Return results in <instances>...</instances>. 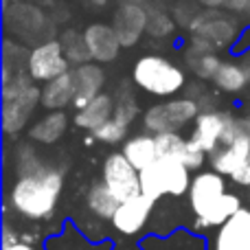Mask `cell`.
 Instances as JSON below:
<instances>
[{
    "label": "cell",
    "instance_id": "4dcf8cb0",
    "mask_svg": "<svg viewBox=\"0 0 250 250\" xmlns=\"http://www.w3.org/2000/svg\"><path fill=\"white\" fill-rule=\"evenodd\" d=\"M230 180H233L235 185H239V187H250V154H248L246 163L242 165V169L230 176Z\"/></svg>",
    "mask_w": 250,
    "mask_h": 250
},
{
    "label": "cell",
    "instance_id": "d4e9b609",
    "mask_svg": "<svg viewBox=\"0 0 250 250\" xmlns=\"http://www.w3.org/2000/svg\"><path fill=\"white\" fill-rule=\"evenodd\" d=\"M239 208H244L239 195L226 193L224 198L220 200V204H217V207L213 208V211L208 213L207 217H204V220L195 222V229H213V226H222L224 222H229L230 217H233L235 213L239 211Z\"/></svg>",
    "mask_w": 250,
    "mask_h": 250
},
{
    "label": "cell",
    "instance_id": "4fadbf2b",
    "mask_svg": "<svg viewBox=\"0 0 250 250\" xmlns=\"http://www.w3.org/2000/svg\"><path fill=\"white\" fill-rule=\"evenodd\" d=\"M73 75V86H75V99H73V108L82 110L90 104L92 99L104 92L105 86V73L99 64H82V66H75L70 70Z\"/></svg>",
    "mask_w": 250,
    "mask_h": 250
},
{
    "label": "cell",
    "instance_id": "8992f818",
    "mask_svg": "<svg viewBox=\"0 0 250 250\" xmlns=\"http://www.w3.org/2000/svg\"><path fill=\"white\" fill-rule=\"evenodd\" d=\"M235 138H237L235 117L226 112H217V110H208L195 119V127L189 141L204 154H215L222 145H229Z\"/></svg>",
    "mask_w": 250,
    "mask_h": 250
},
{
    "label": "cell",
    "instance_id": "d6986e66",
    "mask_svg": "<svg viewBox=\"0 0 250 250\" xmlns=\"http://www.w3.org/2000/svg\"><path fill=\"white\" fill-rule=\"evenodd\" d=\"M66 127H68V117L62 110H48L42 119H38L35 123H31L29 127V136L35 143L42 145H53L64 136Z\"/></svg>",
    "mask_w": 250,
    "mask_h": 250
},
{
    "label": "cell",
    "instance_id": "83f0119b",
    "mask_svg": "<svg viewBox=\"0 0 250 250\" xmlns=\"http://www.w3.org/2000/svg\"><path fill=\"white\" fill-rule=\"evenodd\" d=\"M173 26H176V22L171 20V16L167 11H163V9L149 11V18H147V33L149 35L165 38V35H169L173 31Z\"/></svg>",
    "mask_w": 250,
    "mask_h": 250
},
{
    "label": "cell",
    "instance_id": "603a6c76",
    "mask_svg": "<svg viewBox=\"0 0 250 250\" xmlns=\"http://www.w3.org/2000/svg\"><path fill=\"white\" fill-rule=\"evenodd\" d=\"M187 62H189V68L202 79H213L222 66L215 51H208L195 42H191V48L187 51Z\"/></svg>",
    "mask_w": 250,
    "mask_h": 250
},
{
    "label": "cell",
    "instance_id": "e0dca14e",
    "mask_svg": "<svg viewBox=\"0 0 250 250\" xmlns=\"http://www.w3.org/2000/svg\"><path fill=\"white\" fill-rule=\"evenodd\" d=\"M248 154H250V138L237 136L235 141H230L229 145H222L215 154H211V167H213V171L230 178L235 171L242 169Z\"/></svg>",
    "mask_w": 250,
    "mask_h": 250
},
{
    "label": "cell",
    "instance_id": "9a60e30c",
    "mask_svg": "<svg viewBox=\"0 0 250 250\" xmlns=\"http://www.w3.org/2000/svg\"><path fill=\"white\" fill-rule=\"evenodd\" d=\"M213 250H250V208H239L229 222L217 226Z\"/></svg>",
    "mask_w": 250,
    "mask_h": 250
},
{
    "label": "cell",
    "instance_id": "d6a6232c",
    "mask_svg": "<svg viewBox=\"0 0 250 250\" xmlns=\"http://www.w3.org/2000/svg\"><path fill=\"white\" fill-rule=\"evenodd\" d=\"M119 250H138V248H119Z\"/></svg>",
    "mask_w": 250,
    "mask_h": 250
},
{
    "label": "cell",
    "instance_id": "277c9868",
    "mask_svg": "<svg viewBox=\"0 0 250 250\" xmlns=\"http://www.w3.org/2000/svg\"><path fill=\"white\" fill-rule=\"evenodd\" d=\"M191 180V169L185 163L173 158H158L141 171V191L151 200H160L163 195L180 198L189 193Z\"/></svg>",
    "mask_w": 250,
    "mask_h": 250
},
{
    "label": "cell",
    "instance_id": "6da1fadb",
    "mask_svg": "<svg viewBox=\"0 0 250 250\" xmlns=\"http://www.w3.org/2000/svg\"><path fill=\"white\" fill-rule=\"evenodd\" d=\"M64 189V173L55 167H44L33 173L18 176L9 200L18 215L26 220H46L55 213Z\"/></svg>",
    "mask_w": 250,
    "mask_h": 250
},
{
    "label": "cell",
    "instance_id": "f546056e",
    "mask_svg": "<svg viewBox=\"0 0 250 250\" xmlns=\"http://www.w3.org/2000/svg\"><path fill=\"white\" fill-rule=\"evenodd\" d=\"M198 2L208 9H226L250 18V0H198Z\"/></svg>",
    "mask_w": 250,
    "mask_h": 250
},
{
    "label": "cell",
    "instance_id": "7402d4cb",
    "mask_svg": "<svg viewBox=\"0 0 250 250\" xmlns=\"http://www.w3.org/2000/svg\"><path fill=\"white\" fill-rule=\"evenodd\" d=\"M86 204H88L92 215L101 217V220H112L117 208H119V204H121V200H119L117 195L112 193V189L101 180V182H97V185L90 187V191H88V195H86Z\"/></svg>",
    "mask_w": 250,
    "mask_h": 250
},
{
    "label": "cell",
    "instance_id": "ba28073f",
    "mask_svg": "<svg viewBox=\"0 0 250 250\" xmlns=\"http://www.w3.org/2000/svg\"><path fill=\"white\" fill-rule=\"evenodd\" d=\"M229 193L226 191V180L217 171H202L193 176L189 187V207L195 215V222L204 220L213 208L220 204V200Z\"/></svg>",
    "mask_w": 250,
    "mask_h": 250
},
{
    "label": "cell",
    "instance_id": "2e32d148",
    "mask_svg": "<svg viewBox=\"0 0 250 250\" xmlns=\"http://www.w3.org/2000/svg\"><path fill=\"white\" fill-rule=\"evenodd\" d=\"M147 18L149 13L138 2H123L114 11L112 26L117 29V35L123 46H134L141 40V35L147 31Z\"/></svg>",
    "mask_w": 250,
    "mask_h": 250
},
{
    "label": "cell",
    "instance_id": "1f68e13d",
    "mask_svg": "<svg viewBox=\"0 0 250 250\" xmlns=\"http://www.w3.org/2000/svg\"><path fill=\"white\" fill-rule=\"evenodd\" d=\"M2 250H38V248L18 239V242H11V244H2Z\"/></svg>",
    "mask_w": 250,
    "mask_h": 250
},
{
    "label": "cell",
    "instance_id": "7a4b0ae2",
    "mask_svg": "<svg viewBox=\"0 0 250 250\" xmlns=\"http://www.w3.org/2000/svg\"><path fill=\"white\" fill-rule=\"evenodd\" d=\"M42 101V88L35 86L29 73H11L4 66L2 77V127L7 134H18Z\"/></svg>",
    "mask_w": 250,
    "mask_h": 250
},
{
    "label": "cell",
    "instance_id": "52a82bcc",
    "mask_svg": "<svg viewBox=\"0 0 250 250\" xmlns=\"http://www.w3.org/2000/svg\"><path fill=\"white\" fill-rule=\"evenodd\" d=\"M26 73L35 83H48L62 75L70 73V62L64 55V46L60 40H48L29 51L26 55Z\"/></svg>",
    "mask_w": 250,
    "mask_h": 250
},
{
    "label": "cell",
    "instance_id": "484cf974",
    "mask_svg": "<svg viewBox=\"0 0 250 250\" xmlns=\"http://www.w3.org/2000/svg\"><path fill=\"white\" fill-rule=\"evenodd\" d=\"M60 42H62V46H64V55L68 57L70 64L82 66V64H88V60H92L90 51H88V46H86V40H83V33L66 31Z\"/></svg>",
    "mask_w": 250,
    "mask_h": 250
},
{
    "label": "cell",
    "instance_id": "8fae6325",
    "mask_svg": "<svg viewBox=\"0 0 250 250\" xmlns=\"http://www.w3.org/2000/svg\"><path fill=\"white\" fill-rule=\"evenodd\" d=\"M156 200H151L149 195L138 193L134 198H127L119 204L117 213L110 222H112L114 230L121 235H136L145 229V224L149 222L151 211H154Z\"/></svg>",
    "mask_w": 250,
    "mask_h": 250
},
{
    "label": "cell",
    "instance_id": "4316f807",
    "mask_svg": "<svg viewBox=\"0 0 250 250\" xmlns=\"http://www.w3.org/2000/svg\"><path fill=\"white\" fill-rule=\"evenodd\" d=\"M127 129H129V123L121 121L119 117H112L110 121H105L104 125H101V127H97L95 132H92V136H95L97 141H101V143L117 145V143H121L125 138Z\"/></svg>",
    "mask_w": 250,
    "mask_h": 250
},
{
    "label": "cell",
    "instance_id": "5bb4252c",
    "mask_svg": "<svg viewBox=\"0 0 250 250\" xmlns=\"http://www.w3.org/2000/svg\"><path fill=\"white\" fill-rule=\"evenodd\" d=\"M156 136V147H158L160 158H173L185 163L189 169H200L204 163V151L198 149L189 138H185L180 132H163L154 134Z\"/></svg>",
    "mask_w": 250,
    "mask_h": 250
},
{
    "label": "cell",
    "instance_id": "ac0fdd59",
    "mask_svg": "<svg viewBox=\"0 0 250 250\" xmlns=\"http://www.w3.org/2000/svg\"><path fill=\"white\" fill-rule=\"evenodd\" d=\"M114 108H117L114 97L108 95V92H101L86 108L77 110V114H75V125L82 129H88V132H95L97 127H101L105 121H110V119L114 117Z\"/></svg>",
    "mask_w": 250,
    "mask_h": 250
},
{
    "label": "cell",
    "instance_id": "f1b7e54d",
    "mask_svg": "<svg viewBox=\"0 0 250 250\" xmlns=\"http://www.w3.org/2000/svg\"><path fill=\"white\" fill-rule=\"evenodd\" d=\"M138 114V105L134 95L127 90V88H121V95L117 99V108H114V117H119L125 123H132Z\"/></svg>",
    "mask_w": 250,
    "mask_h": 250
},
{
    "label": "cell",
    "instance_id": "9c48e42d",
    "mask_svg": "<svg viewBox=\"0 0 250 250\" xmlns=\"http://www.w3.org/2000/svg\"><path fill=\"white\" fill-rule=\"evenodd\" d=\"M104 182L112 189V193L119 200H127L134 195L143 193L141 191V171L125 158L123 151L110 154L104 163Z\"/></svg>",
    "mask_w": 250,
    "mask_h": 250
},
{
    "label": "cell",
    "instance_id": "7c38bea8",
    "mask_svg": "<svg viewBox=\"0 0 250 250\" xmlns=\"http://www.w3.org/2000/svg\"><path fill=\"white\" fill-rule=\"evenodd\" d=\"M83 40H86V46L90 51V57L95 62H99V64L114 62L123 46L117 35V29L112 24H105V22L88 24L86 31H83Z\"/></svg>",
    "mask_w": 250,
    "mask_h": 250
},
{
    "label": "cell",
    "instance_id": "30bf717a",
    "mask_svg": "<svg viewBox=\"0 0 250 250\" xmlns=\"http://www.w3.org/2000/svg\"><path fill=\"white\" fill-rule=\"evenodd\" d=\"M191 31H193L191 42L200 44L208 51H215V48L233 42L237 35V24L222 13H211V16H198V20L191 22Z\"/></svg>",
    "mask_w": 250,
    "mask_h": 250
},
{
    "label": "cell",
    "instance_id": "ffe728a7",
    "mask_svg": "<svg viewBox=\"0 0 250 250\" xmlns=\"http://www.w3.org/2000/svg\"><path fill=\"white\" fill-rule=\"evenodd\" d=\"M123 154L138 171H143L160 158L158 147H156V136H151V134H136V136L127 138L123 143Z\"/></svg>",
    "mask_w": 250,
    "mask_h": 250
},
{
    "label": "cell",
    "instance_id": "3957f363",
    "mask_svg": "<svg viewBox=\"0 0 250 250\" xmlns=\"http://www.w3.org/2000/svg\"><path fill=\"white\" fill-rule=\"evenodd\" d=\"M132 82L136 83V88L145 90L147 95L171 97L178 90H182L187 77L185 70L173 64L171 60L149 53V55H143L134 62Z\"/></svg>",
    "mask_w": 250,
    "mask_h": 250
},
{
    "label": "cell",
    "instance_id": "cb8c5ba5",
    "mask_svg": "<svg viewBox=\"0 0 250 250\" xmlns=\"http://www.w3.org/2000/svg\"><path fill=\"white\" fill-rule=\"evenodd\" d=\"M213 82H215V86L220 88L222 92L235 95V92H242L244 88H246L250 77H248V70L244 68V66H239L237 62H222V66L215 73Z\"/></svg>",
    "mask_w": 250,
    "mask_h": 250
},
{
    "label": "cell",
    "instance_id": "5b68a950",
    "mask_svg": "<svg viewBox=\"0 0 250 250\" xmlns=\"http://www.w3.org/2000/svg\"><path fill=\"white\" fill-rule=\"evenodd\" d=\"M200 117V105L195 99H169L163 104H156L143 114V125L151 134L178 132L187 123L195 121Z\"/></svg>",
    "mask_w": 250,
    "mask_h": 250
},
{
    "label": "cell",
    "instance_id": "44dd1931",
    "mask_svg": "<svg viewBox=\"0 0 250 250\" xmlns=\"http://www.w3.org/2000/svg\"><path fill=\"white\" fill-rule=\"evenodd\" d=\"M75 99V86H73V75L66 73L62 77L53 79V82L44 83L42 88V108L46 110H62L66 105H73Z\"/></svg>",
    "mask_w": 250,
    "mask_h": 250
}]
</instances>
